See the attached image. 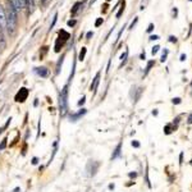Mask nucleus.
I'll return each mask as SVG.
<instances>
[{"label":"nucleus","mask_w":192,"mask_h":192,"mask_svg":"<svg viewBox=\"0 0 192 192\" xmlns=\"http://www.w3.org/2000/svg\"><path fill=\"white\" fill-rule=\"evenodd\" d=\"M5 15H7V30L9 34H13L17 26V10L13 8L12 4H9Z\"/></svg>","instance_id":"nucleus-1"},{"label":"nucleus","mask_w":192,"mask_h":192,"mask_svg":"<svg viewBox=\"0 0 192 192\" xmlns=\"http://www.w3.org/2000/svg\"><path fill=\"white\" fill-rule=\"evenodd\" d=\"M67 95H68V90H67V86H65L62 90V94H60V113H62V115L67 113Z\"/></svg>","instance_id":"nucleus-2"},{"label":"nucleus","mask_w":192,"mask_h":192,"mask_svg":"<svg viewBox=\"0 0 192 192\" xmlns=\"http://www.w3.org/2000/svg\"><path fill=\"white\" fill-rule=\"evenodd\" d=\"M27 96H28V90L24 89V87H22V89L17 92V95H15V101H18V103H23V101H26Z\"/></svg>","instance_id":"nucleus-3"},{"label":"nucleus","mask_w":192,"mask_h":192,"mask_svg":"<svg viewBox=\"0 0 192 192\" xmlns=\"http://www.w3.org/2000/svg\"><path fill=\"white\" fill-rule=\"evenodd\" d=\"M0 26L3 30L7 28V15H5V12L1 5H0Z\"/></svg>","instance_id":"nucleus-4"},{"label":"nucleus","mask_w":192,"mask_h":192,"mask_svg":"<svg viewBox=\"0 0 192 192\" xmlns=\"http://www.w3.org/2000/svg\"><path fill=\"white\" fill-rule=\"evenodd\" d=\"M99 81H100V73H97V75H96V77L94 78V82L91 83V91H95V90L97 89Z\"/></svg>","instance_id":"nucleus-5"},{"label":"nucleus","mask_w":192,"mask_h":192,"mask_svg":"<svg viewBox=\"0 0 192 192\" xmlns=\"http://www.w3.org/2000/svg\"><path fill=\"white\" fill-rule=\"evenodd\" d=\"M36 73L38 76H41V77H48L49 75V70L46 69V68H36Z\"/></svg>","instance_id":"nucleus-6"},{"label":"nucleus","mask_w":192,"mask_h":192,"mask_svg":"<svg viewBox=\"0 0 192 192\" xmlns=\"http://www.w3.org/2000/svg\"><path fill=\"white\" fill-rule=\"evenodd\" d=\"M85 113H86V109H82V110H81V111H78L77 114H75V115H70V120H72V122H76V120L78 119L79 117H82V115H83Z\"/></svg>","instance_id":"nucleus-7"},{"label":"nucleus","mask_w":192,"mask_h":192,"mask_svg":"<svg viewBox=\"0 0 192 192\" xmlns=\"http://www.w3.org/2000/svg\"><path fill=\"white\" fill-rule=\"evenodd\" d=\"M120 149H122V144H118V146L115 147V151H114V154L111 155V159H117L118 156L120 155Z\"/></svg>","instance_id":"nucleus-8"},{"label":"nucleus","mask_w":192,"mask_h":192,"mask_svg":"<svg viewBox=\"0 0 192 192\" xmlns=\"http://www.w3.org/2000/svg\"><path fill=\"white\" fill-rule=\"evenodd\" d=\"M10 4L13 5V8H14L15 10H21V4H19V0H10Z\"/></svg>","instance_id":"nucleus-9"},{"label":"nucleus","mask_w":192,"mask_h":192,"mask_svg":"<svg viewBox=\"0 0 192 192\" xmlns=\"http://www.w3.org/2000/svg\"><path fill=\"white\" fill-rule=\"evenodd\" d=\"M86 48H82V50L81 51H79V58H78V59L79 60H83L85 59V55H86Z\"/></svg>","instance_id":"nucleus-10"},{"label":"nucleus","mask_w":192,"mask_h":192,"mask_svg":"<svg viewBox=\"0 0 192 192\" xmlns=\"http://www.w3.org/2000/svg\"><path fill=\"white\" fill-rule=\"evenodd\" d=\"M166 56H168V50H166V49H165V50H164L163 51V54H161V62H165V60H166Z\"/></svg>","instance_id":"nucleus-11"},{"label":"nucleus","mask_w":192,"mask_h":192,"mask_svg":"<svg viewBox=\"0 0 192 192\" xmlns=\"http://www.w3.org/2000/svg\"><path fill=\"white\" fill-rule=\"evenodd\" d=\"M19 4H21V8L23 9V8L27 7V4H28V0H19Z\"/></svg>","instance_id":"nucleus-12"},{"label":"nucleus","mask_w":192,"mask_h":192,"mask_svg":"<svg viewBox=\"0 0 192 192\" xmlns=\"http://www.w3.org/2000/svg\"><path fill=\"white\" fill-rule=\"evenodd\" d=\"M7 141H8V138H4L1 141V144H0V150H4L5 149V146H7Z\"/></svg>","instance_id":"nucleus-13"},{"label":"nucleus","mask_w":192,"mask_h":192,"mask_svg":"<svg viewBox=\"0 0 192 192\" xmlns=\"http://www.w3.org/2000/svg\"><path fill=\"white\" fill-rule=\"evenodd\" d=\"M159 49H160V46H158V45H156V46H154V48H152V51H151V53H152V55H155V54L158 53V51H159Z\"/></svg>","instance_id":"nucleus-14"},{"label":"nucleus","mask_w":192,"mask_h":192,"mask_svg":"<svg viewBox=\"0 0 192 192\" xmlns=\"http://www.w3.org/2000/svg\"><path fill=\"white\" fill-rule=\"evenodd\" d=\"M154 65V60H151V62H149V64H147V67H146V73L149 72L150 69H151V67Z\"/></svg>","instance_id":"nucleus-15"},{"label":"nucleus","mask_w":192,"mask_h":192,"mask_svg":"<svg viewBox=\"0 0 192 192\" xmlns=\"http://www.w3.org/2000/svg\"><path fill=\"white\" fill-rule=\"evenodd\" d=\"M127 55H128V51H124V54H123V55L120 56V60H122L123 63L126 62V58H127Z\"/></svg>","instance_id":"nucleus-16"},{"label":"nucleus","mask_w":192,"mask_h":192,"mask_svg":"<svg viewBox=\"0 0 192 192\" xmlns=\"http://www.w3.org/2000/svg\"><path fill=\"white\" fill-rule=\"evenodd\" d=\"M173 104H181V99L179 97H174V99H173Z\"/></svg>","instance_id":"nucleus-17"},{"label":"nucleus","mask_w":192,"mask_h":192,"mask_svg":"<svg viewBox=\"0 0 192 192\" xmlns=\"http://www.w3.org/2000/svg\"><path fill=\"white\" fill-rule=\"evenodd\" d=\"M101 23H103V18H99V19H97V21H96L95 26H96V27H97V26H100V24H101Z\"/></svg>","instance_id":"nucleus-18"},{"label":"nucleus","mask_w":192,"mask_h":192,"mask_svg":"<svg viewBox=\"0 0 192 192\" xmlns=\"http://www.w3.org/2000/svg\"><path fill=\"white\" fill-rule=\"evenodd\" d=\"M132 146H133V147H136V149H137V147H140V142H137V141H132Z\"/></svg>","instance_id":"nucleus-19"},{"label":"nucleus","mask_w":192,"mask_h":192,"mask_svg":"<svg viewBox=\"0 0 192 192\" xmlns=\"http://www.w3.org/2000/svg\"><path fill=\"white\" fill-rule=\"evenodd\" d=\"M169 41H171V42H177V37H175V36H171V37H169Z\"/></svg>","instance_id":"nucleus-20"},{"label":"nucleus","mask_w":192,"mask_h":192,"mask_svg":"<svg viewBox=\"0 0 192 192\" xmlns=\"http://www.w3.org/2000/svg\"><path fill=\"white\" fill-rule=\"evenodd\" d=\"M83 103H85V96H82V99L78 101V105H82V104H83Z\"/></svg>","instance_id":"nucleus-21"},{"label":"nucleus","mask_w":192,"mask_h":192,"mask_svg":"<svg viewBox=\"0 0 192 192\" xmlns=\"http://www.w3.org/2000/svg\"><path fill=\"white\" fill-rule=\"evenodd\" d=\"M128 175H130L131 178H136V177H137V173H130Z\"/></svg>","instance_id":"nucleus-22"},{"label":"nucleus","mask_w":192,"mask_h":192,"mask_svg":"<svg viewBox=\"0 0 192 192\" xmlns=\"http://www.w3.org/2000/svg\"><path fill=\"white\" fill-rule=\"evenodd\" d=\"M185 60H186V55L182 54V55H181V62H185Z\"/></svg>","instance_id":"nucleus-23"},{"label":"nucleus","mask_w":192,"mask_h":192,"mask_svg":"<svg viewBox=\"0 0 192 192\" xmlns=\"http://www.w3.org/2000/svg\"><path fill=\"white\" fill-rule=\"evenodd\" d=\"M152 28H154V24H150V26H149V28H147V31H149V32H151V31H152Z\"/></svg>","instance_id":"nucleus-24"},{"label":"nucleus","mask_w":192,"mask_h":192,"mask_svg":"<svg viewBox=\"0 0 192 192\" xmlns=\"http://www.w3.org/2000/svg\"><path fill=\"white\" fill-rule=\"evenodd\" d=\"M188 124H192V114L188 117Z\"/></svg>","instance_id":"nucleus-25"},{"label":"nucleus","mask_w":192,"mask_h":192,"mask_svg":"<svg viewBox=\"0 0 192 192\" xmlns=\"http://www.w3.org/2000/svg\"><path fill=\"white\" fill-rule=\"evenodd\" d=\"M75 23H76V21H69L68 22V26H73Z\"/></svg>","instance_id":"nucleus-26"},{"label":"nucleus","mask_w":192,"mask_h":192,"mask_svg":"<svg viewBox=\"0 0 192 192\" xmlns=\"http://www.w3.org/2000/svg\"><path fill=\"white\" fill-rule=\"evenodd\" d=\"M150 40H159V36H151Z\"/></svg>","instance_id":"nucleus-27"},{"label":"nucleus","mask_w":192,"mask_h":192,"mask_svg":"<svg viewBox=\"0 0 192 192\" xmlns=\"http://www.w3.org/2000/svg\"><path fill=\"white\" fill-rule=\"evenodd\" d=\"M32 164H37V158H34V159H32Z\"/></svg>","instance_id":"nucleus-28"},{"label":"nucleus","mask_w":192,"mask_h":192,"mask_svg":"<svg viewBox=\"0 0 192 192\" xmlns=\"http://www.w3.org/2000/svg\"><path fill=\"white\" fill-rule=\"evenodd\" d=\"M109 190H114V185H109Z\"/></svg>","instance_id":"nucleus-29"},{"label":"nucleus","mask_w":192,"mask_h":192,"mask_svg":"<svg viewBox=\"0 0 192 192\" xmlns=\"http://www.w3.org/2000/svg\"><path fill=\"white\" fill-rule=\"evenodd\" d=\"M108 1H110V0H108Z\"/></svg>","instance_id":"nucleus-30"},{"label":"nucleus","mask_w":192,"mask_h":192,"mask_svg":"<svg viewBox=\"0 0 192 192\" xmlns=\"http://www.w3.org/2000/svg\"><path fill=\"white\" fill-rule=\"evenodd\" d=\"M191 1H192V0H191Z\"/></svg>","instance_id":"nucleus-31"}]
</instances>
